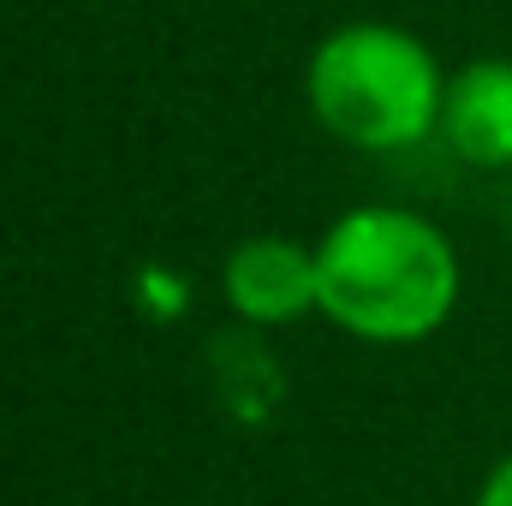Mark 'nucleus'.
Segmentation results:
<instances>
[{"mask_svg": "<svg viewBox=\"0 0 512 506\" xmlns=\"http://www.w3.org/2000/svg\"><path fill=\"white\" fill-rule=\"evenodd\" d=\"M227 304L256 322V328H280L304 310H316V251L292 245V239H245L227 256Z\"/></svg>", "mask_w": 512, "mask_h": 506, "instance_id": "7ed1b4c3", "label": "nucleus"}, {"mask_svg": "<svg viewBox=\"0 0 512 506\" xmlns=\"http://www.w3.org/2000/svg\"><path fill=\"white\" fill-rule=\"evenodd\" d=\"M441 131L459 161L512 167V60H471L447 78Z\"/></svg>", "mask_w": 512, "mask_h": 506, "instance_id": "20e7f679", "label": "nucleus"}, {"mask_svg": "<svg viewBox=\"0 0 512 506\" xmlns=\"http://www.w3.org/2000/svg\"><path fill=\"white\" fill-rule=\"evenodd\" d=\"M459 304V256L447 233L411 209L364 203L340 215L316 245V310L370 340L417 346Z\"/></svg>", "mask_w": 512, "mask_h": 506, "instance_id": "f257e3e1", "label": "nucleus"}, {"mask_svg": "<svg viewBox=\"0 0 512 506\" xmlns=\"http://www.w3.org/2000/svg\"><path fill=\"white\" fill-rule=\"evenodd\" d=\"M310 114L352 149H411L441 126V66L399 24H340L304 66Z\"/></svg>", "mask_w": 512, "mask_h": 506, "instance_id": "f03ea898", "label": "nucleus"}, {"mask_svg": "<svg viewBox=\"0 0 512 506\" xmlns=\"http://www.w3.org/2000/svg\"><path fill=\"white\" fill-rule=\"evenodd\" d=\"M477 506H512V459H501V465L483 477V489H477Z\"/></svg>", "mask_w": 512, "mask_h": 506, "instance_id": "39448f33", "label": "nucleus"}]
</instances>
